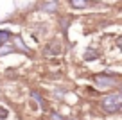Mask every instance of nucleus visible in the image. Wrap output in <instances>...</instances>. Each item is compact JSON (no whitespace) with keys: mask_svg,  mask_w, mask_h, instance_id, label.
I'll list each match as a JSON object with an SVG mask.
<instances>
[{"mask_svg":"<svg viewBox=\"0 0 122 120\" xmlns=\"http://www.w3.org/2000/svg\"><path fill=\"white\" fill-rule=\"evenodd\" d=\"M95 83H97V86H99V88H110V86H113L115 79L110 77V75H97Z\"/></svg>","mask_w":122,"mask_h":120,"instance_id":"obj_2","label":"nucleus"},{"mask_svg":"<svg viewBox=\"0 0 122 120\" xmlns=\"http://www.w3.org/2000/svg\"><path fill=\"white\" fill-rule=\"evenodd\" d=\"M32 97H34V99H36V100H38V102H40V104H41V106H43V99H41V97H40V93H38V91H32Z\"/></svg>","mask_w":122,"mask_h":120,"instance_id":"obj_7","label":"nucleus"},{"mask_svg":"<svg viewBox=\"0 0 122 120\" xmlns=\"http://www.w3.org/2000/svg\"><path fill=\"white\" fill-rule=\"evenodd\" d=\"M93 57H97V54L93 52V50H86V54H84V59H88V61H92Z\"/></svg>","mask_w":122,"mask_h":120,"instance_id":"obj_5","label":"nucleus"},{"mask_svg":"<svg viewBox=\"0 0 122 120\" xmlns=\"http://www.w3.org/2000/svg\"><path fill=\"white\" fill-rule=\"evenodd\" d=\"M102 108L106 109L108 113H115L122 108V95L120 93H113V95H108L106 99L102 100Z\"/></svg>","mask_w":122,"mask_h":120,"instance_id":"obj_1","label":"nucleus"},{"mask_svg":"<svg viewBox=\"0 0 122 120\" xmlns=\"http://www.w3.org/2000/svg\"><path fill=\"white\" fill-rule=\"evenodd\" d=\"M4 118H7V109L0 108V120H4Z\"/></svg>","mask_w":122,"mask_h":120,"instance_id":"obj_8","label":"nucleus"},{"mask_svg":"<svg viewBox=\"0 0 122 120\" xmlns=\"http://www.w3.org/2000/svg\"><path fill=\"white\" fill-rule=\"evenodd\" d=\"M61 52V47H59V41H50L49 45L45 47V54L49 56H56V54Z\"/></svg>","mask_w":122,"mask_h":120,"instance_id":"obj_3","label":"nucleus"},{"mask_svg":"<svg viewBox=\"0 0 122 120\" xmlns=\"http://www.w3.org/2000/svg\"><path fill=\"white\" fill-rule=\"evenodd\" d=\"M9 36H11V34H9L7 30H0V41H4V40H7Z\"/></svg>","mask_w":122,"mask_h":120,"instance_id":"obj_6","label":"nucleus"},{"mask_svg":"<svg viewBox=\"0 0 122 120\" xmlns=\"http://www.w3.org/2000/svg\"><path fill=\"white\" fill-rule=\"evenodd\" d=\"M70 4H72V7L76 9H83L88 5V0H70Z\"/></svg>","mask_w":122,"mask_h":120,"instance_id":"obj_4","label":"nucleus"}]
</instances>
